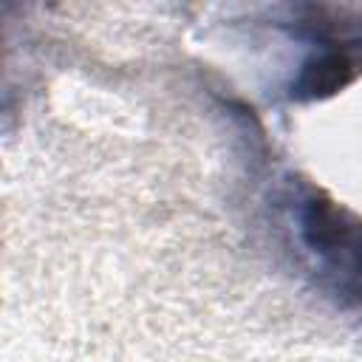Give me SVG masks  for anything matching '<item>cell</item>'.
Returning a JSON list of instances; mask_svg holds the SVG:
<instances>
[{
    "mask_svg": "<svg viewBox=\"0 0 362 362\" xmlns=\"http://www.w3.org/2000/svg\"><path fill=\"white\" fill-rule=\"evenodd\" d=\"M354 45L331 42L320 54L303 62L300 76L291 82L294 99H325L337 90H342L359 71H362V54Z\"/></svg>",
    "mask_w": 362,
    "mask_h": 362,
    "instance_id": "cell-2",
    "label": "cell"
},
{
    "mask_svg": "<svg viewBox=\"0 0 362 362\" xmlns=\"http://www.w3.org/2000/svg\"><path fill=\"white\" fill-rule=\"evenodd\" d=\"M297 235L339 291L362 300V218L317 187H303L294 204Z\"/></svg>",
    "mask_w": 362,
    "mask_h": 362,
    "instance_id": "cell-1",
    "label": "cell"
}]
</instances>
